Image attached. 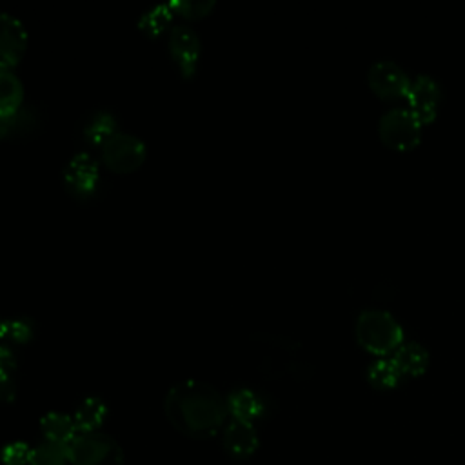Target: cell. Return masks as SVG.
Instances as JSON below:
<instances>
[{
  "instance_id": "cell-19",
  "label": "cell",
  "mask_w": 465,
  "mask_h": 465,
  "mask_svg": "<svg viewBox=\"0 0 465 465\" xmlns=\"http://www.w3.org/2000/svg\"><path fill=\"white\" fill-rule=\"evenodd\" d=\"M173 16H174V9L171 2L154 4L142 13V16L138 18V25L143 33L151 36H158L171 25Z\"/></svg>"
},
{
  "instance_id": "cell-18",
  "label": "cell",
  "mask_w": 465,
  "mask_h": 465,
  "mask_svg": "<svg viewBox=\"0 0 465 465\" xmlns=\"http://www.w3.org/2000/svg\"><path fill=\"white\" fill-rule=\"evenodd\" d=\"M24 104V85L11 67H0V114L16 111Z\"/></svg>"
},
{
  "instance_id": "cell-8",
  "label": "cell",
  "mask_w": 465,
  "mask_h": 465,
  "mask_svg": "<svg viewBox=\"0 0 465 465\" xmlns=\"http://www.w3.org/2000/svg\"><path fill=\"white\" fill-rule=\"evenodd\" d=\"M27 45V29L24 22L9 13L0 11V67H13Z\"/></svg>"
},
{
  "instance_id": "cell-24",
  "label": "cell",
  "mask_w": 465,
  "mask_h": 465,
  "mask_svg": "<svg viewBox=\"0 0 465 465\" xmlns=\"http://www.w3.org/2000/svg\"><path fill=\"white\" fill-rule=\"evenodd\" d=\"M174 15H182L185 18L203 16L209 9H213V0H171Z\"/></svg>"
},
{
  "instance_id": "cell-14",
  "label": "cell",
  "mask_w": 465,
  "mask_h": 465,
  "mask_svg": "<svg viewBox=\"0 0 465 465\" xmlns=\"http://www.w3.org/2000/svg\"><path fill=\"white\" fill-rule=\"evenodd\" d=\"M40 430L44 434V441H51V443L64 445V447H67L78 434L73 416L58 412V411L47 412L40 420Z\"/></svg>"
},
{
  "instance_id": "cell-22",
  "label": "cell",
  "mask_w": 465,
  "mask_h": 465,
  "mask_svg": "<svg viewBox=\"0 0 465 465\" xmlns=\"http://www.w3.org/2000/svg\"><path fill=\"white\" fill-rule=\"evenodd\" d=\"M29 465H69L67 447L44 441L31 449Z\"/></svg>"
},
{
  "instance_id": "cell-6",
  "label": "cell",
  "mask_w": 465,
  "mask_h": 465,
  "mask_svg": "<svg viewBox=\"0 0 465 465\" xmlns=\"http://www.w3.org/2000/svg\"><path fill=\"white\" fill-rule=\"evenodd\" d=\"M64 182L76 198H89L96 193L100 182V165L96 158L85 151L74 153L64 167Z\"/></svg>"
},
{
  "instance_id": "cell-26",
  "label": "cell",
  "mask_w": 465,
  "mask_h": 465,
  "mask_svg": "<svg viewBox=\"0 0 465 465\" xmlns=\"http://www.w3.org/2000/svg\"><path fill=\"white\" fill-rule=\"evenodd\" d=\"M4 322H5V320L0 316V338H2V334H4Z\"/></svg>"
},
{
  "instance_id": "cell-13",
  "label": "cell",
  "mask_w": 465,
  "mask_h": 465,
  "mask_svg": "<svg viewBox=\"0 0 465 465\" xmlns=\"http://www.w3.org/2000/svg\"><path fill=\"white\" fill-rule=\"evenodd\" d=\"M225 403H227V412L231 414V418L251 421V423L258 416H262L263 409H265V403L260 398V394L247 387L231 391L225 398Z\"/></svg>"
},
{
  "instance_id": "cell-7",
  "label": "cell",
  "mask_w": 465,
  "mask_h": 465,
  "mask_svg": "<svg viewBox=\"0 0 465 465\" xmlns=\"http://www.w3.org/2000/svg\"><path fill=\"white\" fill-rule=\"evenodd\" d=\"M167 47L178 71L183 76H193L200 58V36L189 24H174L169 29Z\"/></svg>"
},
{
  "instance_id": "cell-17",
  "label": "cell",
  "mask_w": 465,
  "mask_h": 465,
  "mask_svg": "<svg viewBox=\"0 0 465 465\" xmlns=\"http://www.w3.org/2000/svg\"><path fill=\"white\" fill-rule=\"evenodd\" d=\"M392 361L398 365L401 374H421L429 363V354L423 345L416 341L400 343L392 354Z\"/></svg>"
},
{
  "instance_id": "cell-25",
  "label": "cell",
  "mask_w": 465,
  "mask_h": 465,
  "mask_svg": "<svg viewBox=\"0 0 465 465\" xmlns=\"http://www.w3.org/2000/svg\"><path fill=\"white\" fill-rule=\"evenodd\" d=\"M31 447L24 441H13L2 449L4 465H29Z\"/></svg>"
},
{
  "instance_id": "cell-23",
  "label": "cell",
  "mask_w": 465,
  "mask_h": 465,
  "mask_svg": "<svg viewBox=\"0 0 465 465\" xmlns=\"http://www.w3.org/2000/svg\"><path fill=\"white\" fill-rule=\"evenodd\" d=\"M36 329V323L31 316L25 314H18V316H11L4 322V334L2 338L13 341V343H24L27 340L33 338Z\"/></svg>"
},
{
  "instance_id": "cell-9",
  "label": "cell",
  "mask_w": 465,
  "mask_h": 465,
  "mask_svg": "<svg viewBox=\"0 0 465 465\" xmlns=\"http://www.w3.org/2000/svg\"><path fill=\"white\" fill-rule=\"evenodd\" d=\"M405 96L409 100V109L423 122H429L438 109V102L441 96V89L436 78L429 74H418L409 80L405 89Z\"/></svg>"
},
{
  "instance_id": "cell-11",
  "label": "cell",
  "mask_w": 465,
  "mask_h": 465,
  "mask_svg": "<svg viewBox=\"0 0 465 465\" xmlns=\"http://www.w3.org/2000/svg\"><path fill=\"white\" fill-rule=\"evenodd\" d=\"M225 450L238 460L249 458L258 449V432L251 421L231 418L222 430Z\"/></svg>"
},
{
  "instance_id": "cell-16",
  "label": "cell",
  "mask_w": 465,
  "mask_h": 465,
  "mask_svg": "<svg viewBox=\"0 0 465 465\" xmlns=\"http://www.w3.org/2000/svg\"><path fill=\"white\" fill-rule=\"evenodd\" d=\"M114 131H118L116 118L111 111L96 109L82 124V134L89 143L102 145Z\"/></svg>"
},
{
  "instance_id": "cell-15",
  "label": "cell",
  "mask_w": 465,
  "mask_h": 465,
  "mask_svg": "<svg viewBox=\"0 0 465 465\" xmlns=\"http://www.w3.org/2000/svg\"><path fill=\"white\" fill-rule=\"evenodd\" d=\"M105 416H107L105 401L98 396H87L78 403L73 414V420L78 432H94L104 423Z\"/></svg>"
},
{
  "instance_id": "cell-2",
  "label": "cell",
  "mask_w": 465,
  "mask_h": 465,
  "mask_svg": "<svg viewBox=\"0 0 465 465\" xmlns=\"http://www.w3.org/2000/svg\"><path fill=\"white\" fill-rule=\"evenodd\" d=\"M360 343L376 354L396 351L401 343V327L392 314L383 309H365L356 322Z\"/></svg>"
},
{
  "instance_id": "cell-4",
  "label": "cell",
  "mask_w": 465,
  "mask_h": 465,
  "mask_svg": "<svg viewBox=\"0 0 465 465\" xmlns=\"http://www.w3.org/2000/svg\"><path fill=\"white\" fill-rule=\"evenodd\" d=\"M100 154L111 171L131 173L143 163L147 147L138 134L118 129L100 145Z\"/></svg>"
},
{
  "instance_id": "cell-12",
  "label": "cell",
  "mask_w": 465,
  "mask_h": 465,
  "mask_svg": "<svg viewBox=\"0 0 465 465\" xmlns=\"http://www.w3.org/2000/svg\"><path fill=\"white\" fill-rule=\"evenodd\" d=\"M42 114L36 105L22 104L16 111L0 114V138H18L38 129Z\"/></svg>"
},
{
  "instance_id": "cell-21",
  "label": "cell",
  "mask_w": 465,
  "mask_h": 465,
  "mask_svg": "<svg viewBox=\"0 0 465 465\" xmlns=\"http://www.w3.org/2000/svg\"><path fill=\"white\" fill-rule=\"evenodd\" d=\"M367 378L378 389H391L398 383V380L401 378V372H400L398 365L392 361V358L391 360L381 358L369 365Z\"/></svg>"
},
{
  "instance_id": "cell-1",
  "label": "cell",
  "mask_w": 465,
  "mask_h": 465,
  "mask_svg": "<svg viewBox=\"0 0 465 465\" xmlns=\"http://www.w3.org/2000/svg\"><path fill=\"white\" fill-rule=\"evenodd\" d=\"M167 421L180 434L193 440L214 436L225 425L227 403L222 392L202 380H182L174 383L163 400Z\"/></svg>"
},
{
  "instance_id": "cell-3",
  "label": "cell",
  "mask_w": 465,
  "mask_h": 465,
  "mask_svg": "<svg viewBox=\"0 0 465 465\" xmlns=\"http://www.w3.org/2000/svg\"><path fill=\"white\" fill-rule=\"evenodd\" d=\"M69 465H125L122 445L109 434L78 432L67 445Z\"/></svg>"
},
{
  "instance_id": "cell-5",
  "label": "cell",
  "mask_w": 465,
  "mask_h": 465,
  "mask_svg": "<svg viewBox=\"0 0 465 465\" xmlns=\"http://www.w3.org/2000/svg\"><path fill=\"white\" fill-rule=\"evenodd\" d=\"M378 134L389 147L409 149L420 140L421 120L409 107H392L380 116Z\"/></svg>"
},
{
  "instance_id": "cell-10",
  "label": "cell",
  "mask_w": 465,
  "mask_h": 465,
  "mask_svg": "<svg viewBox=\"0 0 465 465\" xmlns=\"http://www.w3.org/2000/svg\"><path fill=\"white\" fill-rule=\"evenodd\" d=\"M369 85L381 96H398L405 94V89L409 85V76L405 71L389 58L376 60L367 73Z\"/></svg>"
},
{
  "instance_id": "cell-20",
  "label": "cell",
  "mask_w": 465,
  "mask_h": 465,
  "mask_svg": "<svg viewBox=\"0 0 465 465\" xmlns=\"http://www.w3.org/2000/svg\"><path fill=\"white\" fill-rule=\"evenodd\" d=\"M16 356L13 349L0 343V401H11L16 394Z\"/></svg>"
}]
</instances>
